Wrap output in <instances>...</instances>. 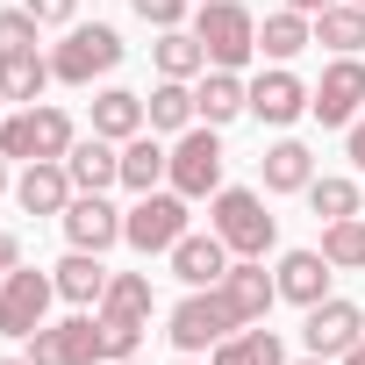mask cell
Listing matches in <instances>:
<instances>
[{
  "mask_svg": "<svg viewBox=\"0 0 365 365\" xmlns=\"http://www.w3.org/2000/svg\"><path fill=\"white\" fill-rule=\"evenodd\" d=\"M194 36H201L208 65H222V72H244L258 58V15L244 0H201L194 8Z\"/></svg>",
  "mask_w": 365,
  "mask_h": 365,
  "instance_id": "cell-1",
  "label": "cell"
},
{
  "mask_svg": "<svg viewBox=\"0 0 365 365\" xmlns=\"http://www.w3.org/2000/svg\"><path fill=\"white\" fill-rule=\"evenodd\" d=\"M208 230L230 244V258H265L272 237H279V222L265 215V201H258L251 187H222L215 208H208Z\"/></svg>",
  "mask_w": 365,
  "mask_h": 365,
  "instance_id": "cell-2",
  "label": "cell"
},
{
  "mask_svg": "<svg viewBox=\"0 0 365 365\" xmlns=\"http://www.w3.org/2000/svg\"><path fill=\"white\" fill-rule=\"evenodd\" d=\"M165 187L187 194V201H215V194H222V136H215L208 122H201V129H179Z\"/></svg>",
  "mask_w": 365,
  "mask_h": 365,
  "instance_id": "cell-3",
  "label": "cell"
},
{
  "mask_svg": "<svg viewBox=\"0 0 365 365\" xmlns=\"http://www.w3.org/2000/svg\"><path fill=\"white\" fill-rule=\"evenodd\" d=\"M122 65V36L108 29V22H79L58 51H51V79H65V86H93L101 72H115Z\"/></svg>",
  "mask_w": 365,
  "mask_h": 365,
  "instance_id": "cell-4",
  "label": "cell"
},
{
  "mask_svg": "<svg viewBox=\"0 0 365 365\" xmlns=\"http://www.w3.org/2000/svg\"><path fill=\"white\" fill-rule=\"evenodd\" d=\"M72 143H79V129H72L65 108H36L29 101V115L0 122V158H65Z\"/></svg>",
  "mask_w": 365,
  "mask_h": 365,
  "instance_id": "cell-5",
  "label": "cell"
},
{
  "mask_svg": "<svg viewBox=\"0 0 365 365\" xmlns=\"http://www.w3.org/2000/svg\"><path fill=\"white\" fill-rule=\"evenodd\" d=\"M179 237H187V194H172V187L136 194V208L122 215V244H136L143 258L150 251H172Z\"/></svg>",
  "mask_w": 365,
  "mask_h": 365,
  "instance_id": "cell-6",
  "label": "cell"
},
{
  "mask_svg": "<svg viewBox=\"0 0 365 365\" xmlns=\"http://www.w3.org/2000/svg\"><path fill=\"white\" fill-rule=\"evenodd\" d=\"M230 329H244V322L222 308V294H215V287H194L187 301L172 308V329H165V336H172L179 351H187V358H194V351H215Z\"/></svg>",
  "mask_w": 365,
  "mask_h": 365,
  "instance_id": "cell-7",
  "label": "cell"
},
{
  "mask_svg": "<svg viewBox=\"0 0 365 365\" xmlns=\"http://www.w3.org/2000/svg\"><path fill=\"white\" fill-rule=\"evenodd\" d=\"M308 115H315L322 129H351V122L365 115V58H336V65L315 79Z\"/></svg>",
  "mask_w": 365,
  "mask_h": 365,
  "instance_id": "cell-8",
  "label": "cell"
},
{
  "mask_svg": "<svg viewBox=\"0 0 365 365\" xmlns=\"http://www.w3.org/2000/svg\"><path fill=\"white\" fill-rule=\"evenodd\" d=\"M51 301H58V279L15 265L8 279H0V336H36L43 315H51Z\"/></svg>",
  "mask_w": 365,
  "mask_h": 365,
  "instance_id": "cell-9",
  "label": "cell"
},
{
  "mask_svg": "<svg viewBox=\"0 0 365 365\" xmlns=\"http://www.w3.org/2000/svg\"><path fill=\"white\" fill-rule=\"evenodd\" d=\"M29 365H101V315L43 322L29 336Z\"/></svg>",
  "mask_w": 365,
  "mask_h": 365,
  "instance_id": "cell-10",
  "label": "cell"
},
{
  "mask_svg": "<svg viewBox=\"0 0 365 365\" xmlns=\"http://www.w3.org/2000/svg\"><path fill=\"white\" fill-rule=\"evenodd\" d=\"M215 294H222V308L251 329V322H265V308L279 301V279L265 272V258H230V272L215 279Z\"/></svg>",
  "mask_w": 365,
  "mask_h": 365,
  "instance_id": "cell-11",
  "label": "cell"
},
{
  "mask_svg": "<svg viewBox=\"0 0 365 365\" xmlns=\"http://www.w3.org/2000/svg\"><path fill=\"white\" fill-rule=\"evenodd\" d=\"M358 336H365V315H358V301H336V294H329V301H315V308H308V322H301V344H308L315 358H344Z\"/></svg>",
  "mask_w": 365,
  "mask_h": 365,
  "instance_id": "cell-12",
  "label": "cell"
},
{
  "mask_svg": "<svg viewBox=\"0 0 365 365\" xmlns=\"http://www.w3.org/2000/svg\"><path fill=\"white\" fill-rule=\"evenodd\" d=\"M72 172H65V158H29V172L15 179V201H22V215H65L72 208Z\"/></svg>",
  "mask_w": 365,
  "mask_h": 365,
  "instance_id": "cell-13",
  "label": "cell"
},
{
  "mask_svg": "<svg viewBox=\"0 0 365 365\" xmlns=\"http://www.w3.org/2000/svg\"><path fill=\"white\" fill-rule=\"evenodd\" d=\"M251 115H258V122H272V129H287V122H301V115H308V86H301L287 65H272V72H258V79H251Z\"/></svg>",
  "mask_w": 365,
  "mask_h": 365,
  "instance_id": "cell-14",
  "label": "cell"
},
{
  "mask_svg": "<svg viewBox=\"0 0 365 365\" xmlns=\"http://www.w3.org/2000/svg\"><path fill=\"white\" fill-rule=\"evenodd\" d=\"M58 222H65L72 251H108V244H122V208H108L101 194H72V208H65Z\"/></svg>",
  "mask_w": 365,
  "mask_h": 365,
  "instance_id": "cell-15",
  "label": "cell"
},
{
  "mask_svg": "<svg viewBox=\"0 0 365 365\" xmlns=\"http://www.w3.org/2000/svg\"><path fill=\"white\" fill-rule=\"evenodd\" d=\"M165 258H172V279H187V287H215V279L230 272V244H222L215 230H208V237H194V230H187Z\"/></svg>",
  "mask_w": 365,
  "mask_h": 365,
  "instance_id": "cell-16",
  "label": "cell"
},
{
  "mask_svg": "<svg viewBox=\"0 0 365 365\" xmlns=\"http://www.w3.org/2000/svg\"><path fill=\"white\" fill-rule=\"evenodd\" d=\"M329 272H336V265H329L322 251H287L272 279H279V301H294V308H315V301H329Z\"/></svg>",
  "mask_w": 365,
  "mask_h": 365,
  "instance_id": "cell-17",
  "label": "cell"
},
{
  "mask_svg": "<svg viewBox=\"0 0 365 365\" xmlns=\"http://www.w3.org/2000/svg\"><path fill=\"white\" fill-rule=\"evenodd\" d=\"M65 172H72L79 194H108L115 179H122V150H115L108 136H79V143L65 150Z\"/></svg>",
  "mask_w": 365,
  "mask_h": 365,
  "instance_id": "cell-18",
  "label": "cell"
},
{
  "mask_svg": "<svg viewBox=\"0 0 365 365\" xmlns=\"http://www.w3.org/2000/svg\"><path fill=\"white\" fill-rule=\"evenodd\" d=\"M194 108H201V122H208V129H222V122H237V115L251 108V86H244L237 72H222V65H215V72H201Z\"/></svg>",
  "mask_w": 365,
  "mask_h": 365,
  "instance_id": "cell-19",
  "label": "cell"
},
{
  "mask_svg": "<svg viewBox=\"0 0 365 365\" xmlns=\"http://www.w3.org/2000/svg\"><path fill=\"white\" fill-rule=\"evenodd\" d=\"M143 93H129V86H108V93H93V136H108V143H129V136H143Z\"/></svg>",
  "mask_w": 365,
  "mask_h": 365,
  "instance_id": "cell-20",
  "label": "cell"
},
{
  "mask_svg": "<svg viewBox=\"0 0 365 365\" xmlns=\"http://www.w3.org/2000/svg\"><path fill=\"white\" fill-rule=\"evenodd\" d=\"M51 279H58V294H65L72 308H86V301L101 308V294H108V279H115V272L101 265V251H72V258H58V265H51Z\"/></svg>",
  "mask_w": 365,
  "mask_h": 365,
  "instance_id": "cell-21",
  "label": "cell"
},
{
  "mask_svg": "<svg viewBox=\"0 0 365 365\" xmlns=\"http://www.w3.org/2000/svg\"><path fill=\"white\" fill-rule=\"evenodd\" d=\"M258 172H265V194H308V179H315V158H308V143L279 136V143L258 158Z\"/></svg>",
  "mask_w": 365,
  "mask_h": 365,
  "instance_id": "cell-22",
  "label": "cell"
},
{
  "mask_svg": "<svg viewBox=\"0 0 365 365\" xmlns=\"http://www.w3.org/2000/svg\"><path fill=\"white\" fill-rule=\"evenodd\" d=\"M51 58L43 51H0V101H43Z\"/></svg>",
  "mask_w": 365,
  "mask_h": 365,
  "instance_id": "cell-23",
  "label": "cell"
},
{
  "mask_svg": "<svg viewBox=\"0 0 365 365\" xmlns=\"http://www.w3.org/2000/svg\"><path fill=\"white\" fill-rule=\"evenodd\" d=\"M172 172V150H158V136H129L122 143V187L129 194H158Z\"/></svg>",
  "mask_w": 365,
  "mask_h": 365,
  "instance_id": "cell-24",
  "label": "cell"
},
{
  "mask_svg": "<svg viewBox=\"0 0 365 365\" xmlns=\"http://www.w3.org/2000/svg\"><path fill=\"white\" fill-rule=\"evenodd\" d=\"M308 43H315V22H308V15H294V8H279V15H265V22H258V51H265L272 65L301 58Z\"/></svg>",
  "mask_w": 365,
  "mask_h": 365,
  "instance_id": "cell-25",
  "label": "cell"
},
{
  "mask_svg": "<svg viewBox=\"0 0 365 365\" xmlns=\"http://www.w3.org/2000/svg\"><path fill=\"white\" fill-rule=\"evenodd\" d=\"M315 43H329L336 58H358V51H365V8H358V0L322 8V15H315Z\"/></svg>",
  "mask_w": 365,
  "mask_h": 365,
  "instance_id": "cell-26",
  "label": "cell"
},
{
  "mask_svg": "<svg viewBox=\"0 0 365 365\" xmlns=\"http://www.w3.org/2000/svg\"><path fill=\"white\" fill-rule=\"evenodd\" d=\"M101 315L108 322H150V272H115L101 294Z\"/></svg>",
  "mask_w": 365,
  "mask_h": 365,
  "instance_id": "cell-27",
  "label": "cell"
},
{
  "mask_svg": "<svg viewBox=\"0 0 365 365\" xmlns=\"http://www.w3.org/2000/svg\"><path fill=\"white\" fill-rule=\"evenodd\" d=\"M158 72L165 79H201L208 72V51L194 29H158Z\"/></svg>",
  "mask_w": 365,
  "mask_h": 365,
  "instance_id": "cell-28",
  "label": "cell"
},
{
  "mask_svg": "<svg viewBox=\"0 0 365 365\" xmlns=\"http://www.w3.org/2000/svg\"><path fill=\"white\" fill-rule=\"evenodd\" d=\"M143 115H150V129H194V122H201L187 79H158V93L143 101Z\"/></svg>",
  "mask_w": 365,
  "mask_h": 365,
  "instance_id": "cell-29",
  "label": "cell"
},
{
  "mask_svg": "<svg viewBox=\"0 0 365 365\" xmlns=\"http://www.w3.org/2000/svg\"><path fill=\"white\" fill-rule=\"evenodd\" d=\"M322 258H329L336 272H358V265H365V222H358V215L329 222V230H322Z\"/></svg>",
  "mask_w": 365,
  "mask_h": 365,
  "instance_id": "cell-30",
  "label": "cell"
},
{
  "mask_svg": "<svg viewBox=\"0 0 365 365\" xmlns=\"http://www.w3.org/2000/svg\"><path fill=\"white\" fill-rule=\"evenodd\" d=\"M308 208H315L322 222L358 215V179H308Z\"/></svg>",
  "mask_w": 365,
  "mask_h": 365,
  "instance_id": "cell-31",
  "label": "cell"
},
{
  "mask_svg": "<svg viewBox=\"0 0 365 365\" xmlns=\"http://www.w3.org/2000/svg\"><path fill=\"white\" fill-rule=\"evenodd\" d=\"M36 15L29 8H0V51H36Z\"/></svg>",
  "mask_w": 365,
  "mask_h": 365,
  "instance_id": "cell-32",
  "label": "cell"
},
{
  "mask_svg": "<svg viewBox=\"0 0 365 365\" xmlns=\"http://www.w3.org/2000/svg\"><path fill=\"white\" fill-rule=\"evenodd\" d=\"M136 344H143V322H108L101 315V365L108 358H136Z\"/></svg>",
  "mask_w": 365,
  "mask_h": 365,
  "instance_id": "cell-33",
  "label": "cell"
},
{
  "mask_svg": "<svg viewBox=\"0 0 365 365\" xmlns=\"http://www.w3.org/2000/svg\"><path fill=\"white\" fill-rule=\"evenodd\" d=\"M129 8L150 22V29H179V22H187V8H194V0H129Z\"/></svg>",
  "mask_w": 365,
  "mask_h": 365,
  "instance_id": "cell-34",
  "label": "cell"
},
{
  "mask_svg": "<svg viewBox=\"0 0 365 365\" xmlns=\"http://www.w3.org/2000/svg\"><path fill=\"white\" fill-rule=\"evenodd\" d=\"M244 358H251V365H287V351H279L272 329H244Z\"/></svg>",
  "mask_w": 365,
  "mask_h": 365,
  "instance_id": "cell-35",
  "label": "cell"
},
{
  "mask_svg": "<svg viewBox=\"0 0 365 365\" xmlns=\"http://www.w3.org/2000/svg\"><path fill=\"white\" fill-rule=\"evenodd\" d=\"M22 8H29V15L43 22V29H65V22L79 15V0H22Z\"/></svg>",
  "mask_w": 365,
  "mask_h": 365,
  "instance_id": "cell-36",
  "label": "cell"
},
{
  "mask_svg": "<svg viewBox=\"0 0 365 365\" xmlns=\"http://www.w3.org/2000/svg\"><path fill=\"white\" fill-rule=\"evenodd\" d=\"M208 365H251V358H244V329H230V336L208 351Z\"/></svg>",
  "mask_w": 365,
  "mask_h": 365,
  "instance_id": "cell-37",
  "label": "cell"
},
{
  "mask_svg": "<svg viewBox=\"0 0 365 365\" xmlns=\"http://www.w3.org/2000/svg\"><path fill=\"white\" fill-rule=\"evenodd\" d=\"M351 165H358V179H365V122H351Z\"/></svg>",
  "mask_w": 365,
  "mask_h": 365,
  "instance_id": "cell-38",
  "label": "cell"
},
{
  "mask_svg": "<svg viewBox=\"0 0 365 365\" xmlns=\"http://www.w3.org/2000/svg\"><path fill=\"white\" fill-rule=\"evenodd\" d=\"M8 272H15V237L0 230V279H8Z\"/></svg>",
  "mask_w": 365,
  "mask_h": 365,
  "instance_id": "cell-39",
  "label": "cell"
},
{
  "mask_svg": "<svg viewBox=\"0 0 365 365\" xmlns=\"http://www.w3.org/2000/svg\"><path fill=\"white\" fill-rule=\"evenodd\" d=\"M294 15H322V8H336V0H287Z\"/></svg>",
  "mask_w": 365,
  "mask_h": 365,
  "instance_id": "cell-40",
  "label": "cell"
},
{
  "mask_svg": "<svg viewBox=\"0 0 365 365\" xmlns=\"http://www.w3.org/2000/svg\"><path fill=\"white\" fill-rule=\"evenodd\" d=\"M344 365H365V336H358V344H351V351H344Z\"/></svg>",
  "mask_w": 365,
  "mask_h": 365,
  "instance_id": "cell-41",
  "label": "cell"
},
{
  "mask_svg": "<svg viewBox=\"0 0 365 365\" xmlns=\"http://www.w3.org/2000/svg\"><path fill=\"white\" fill-rule=\"evenodd\" d=\"M0 194H8V158H0Z\"/></svg>",
  "mask_w": 365,
  "mask_h": 365,
  "instance_id": "cell-42",
  "label": "cell"
},
{
  "mask_svg": "<svg viewBox=\"0 0 365 365\" xmlns=\"http://www.w3.org/2000/svg\"><path fill=\"white\" fill-rule=\"evenodd\" d=\"M301 365H329V358H315V351H308V358H301Z\"/></svg>",
  "mask_w": 365,
  "mask_h": 365,
  "instance_id": "cell-43",
  "label": "cell"
},
{
  "mask_svg": "<svg viewBox=\"0 0 365 365\" xmlns=\"http://www.w3.org/2000/svg\"><path fill=\"white\" fill-rule=\"evenodd\" d=\"M108 365H143V358H108Z\"/></svg>",
  "mask_w": 365,
  "mask_h": 365,
  "instance_id": "cell-44",
  "label": "cell"
},
{
  "mask_svg": "<svg viewBox=\"0 0 365 365\" xmlns=\"http://www.w3.org/2000/svg\"><path fill=\"white\" fill-rule=\"evenodd\" d=\"M0 365H29V358H0Z\"/></svg>",
  "mask_w": 365,
  "mask_h": 365,
  "instance_id": "cell-45",
  "label": "cell"
},
{
  "mask_svg": "<svg viewBox=\"0 0 365 365\" xmlns=\"http://www.w3.org/2000/svg\"><path fill=\"white\" fill-rule=\"evenodd\" d=\"M179 365H194V358H179Z\"/></svg>",
  "mask_w": 365,
  "mask_h": 365,
  "instance_id": "cell-46",
  "label": "cell"
},
{
  "mask_svg": "<svg viewBox=\"0 0 365 365\" xmlns=\"http://www.w3.org/2000/svg\"><path fill=\"white\" fill-rule=\"evenodd\" d=\"M358 8H365V0H358Z\"/></svg>",
  "mask_w": 365,
  "mask_h": 365,
  "instance_id": "cell-47",
  "label": "cell"
},
{
  "mask_svg": "<svg viewBox=\"0 0 365 365\" xmlns=\"http://www.w3.org/2000/svg\"><path fill=\"white\" fill-rule=\"evenodd\" d=\"M358 122H365V115H358Z\"/></svg>",
  "mask_w": 365,
  "mask_h": 365,
  "instance_id": "cell-48",
  "label": "cell"
}]
</instances>
